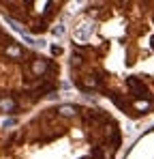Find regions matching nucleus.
Segmentation results:
<instances>
[{"mask_svg": "<svg viewBox=\"0 0 154 159\" xmlns=\"http://www.w3.org/2000/svg\"><path fill=\"white\" fill-rule=\"evenodd\" d=\"M83 84L90 86V88H94V86H96V80H94V78H86V80H83Z\"/></svg>", "mask_w": 154, "mask_h": 159, "instance_id": "8", "label": "nucleus"}, {"mask_svg": "<svg viewBox=\"0 0 154 159\" xmlns=\"http://www.w3.org/2000/svg\"><path fill=\"white\" fill-rule=\"evenodd\" d=\"M47 60H43V58H36L34 62H32V67H30V71L34 73V75H43V73H47Z\"/></svg>", "mask_w": 154, "mask_h": 159, "instance_id": "2", "label": "nucleus"}, {"mask_svg": "<svg viewBox=\"0 0 154 159\" xmlns=\"http://www.w3.org/2000/svg\"><path fill=\"white\" fill-rule=\"evenodd\" d=\"M81 62H83V60H81V56H75V54H73V65H77V67H79Z\"/></svg>", "mask_w": 154, "mask_h": 159, "instance_id": "10", "label": "nucleus"}, {"mask_svg": "<svg viewBox=\"0 0 154 159\" xmlns=\"http://www.w3.org/2000/svg\"><path fill=\"white\" fill-rule=\"evenodd\" d=\"M58 112H60L62 116H73V114H75V107H73V106H60V107H58Z\"/></svg>", "mask_w": 154, "mask_h": 159, "instance_id": "6", "label": "nucleus"}, {"mask_svg": "<svg viewBox=\"0 0 154 159\" xmlns=\"http://www.w3.org/2000/svg\"><path fill=\"white\" fill-rule=\"evenodd\" d=\"M51 32H53V37H62V34H64V24H58Z\"/></svg>", "mask_w": 154, "mask_h": 159, "instance_id": "7", "label": "nucleus"}, {"mask_svg": "<svg viewBox=\"0 0 154 159\" xmlns=\"http://www.w3.org/2000/svg\"><path fill=\"white\" fill-rule=\"evenodd\" d=\"M15 107H17V103H15L11 97H2V99H0V112L6 114V112H13Z\"/></svg>", "mask_w": 154, "mask_h": 159, "instance_id": "3", "label": "nucleus"}, {"mask_svg": "<svg viewBox=\"0 0 154 159\" xmlns=\"http://www.w3.org/2000/svg\"><path fill=\"white\" fill-rule=\"evenodd\" d=\"M135 107H137V110H146V107H148V101H137Z\"/></svg>", "mask_w": 154, "mask_h": 159, "instance_id": "9", "label": "nucleus"}, {"mask_svg": "<svg viewBox=\"0 0 154 159\" xmlns=\"http://www.w3.org/2000/svg\"><path fill=\"white\" fill-rule=\"evenodd\" d=\"M60 52H62V50H60L58 45H53V48H51V54H56V56H60Z\"/></svg>", "mask_w": 154, "mask_h": 159, "instance_id": "11", "label": "nucleus"}, {"mask_svg": "<svg viewBox=\"0 0 154 159\" xmlns=\"http://www.w3.org/2000/svg\"><path fill=\"white\" fill-rule=\"evenodd\" d=\"M126 84L133 88V95H135V97H146V95H148V90L143 88V84H141L137 78H128Z\"/></svg>", "mask_w": 154, "mask_h": 159, "instance_id": "1", "label": "nucleus"}, {"mask_svg": "<svg viewBox=\"0 0 154 159\" xmlns=\"http://www.w3.org/2000/svg\"><path fill=\"white\" fill-rule=\"evenodd\" d=\"M6 56H11V58H19V56H22V50H19L17 45L11 43V45H6Z\"/></svg>", "mask_w": 154, "mask_h": 159, "instance_id": "5", "label": "nucleus"}, {"mask_svg": "<svg viewBox=\"0 0 154 159\" xmlns=\"http://www.w3.org/2000/svg\"><path fill=\"white\" fill-rule=\"evenodd\" d=\"M90 30H92L90 26H81V28H77V30H75V39H79V41H86V39L90 37Z\"/></svg>", "mask_w": 154, "mask_h": 159, "instance_id": "4", "label": "nucleus"}]
</instances>
